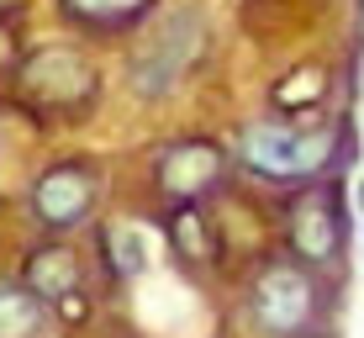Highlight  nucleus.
<instances>
[{
	"label": "nucleus",
	"mask_w": 364,
	"mask_h": 338,
	"mask_svg": "<svg viewBox=\"0 0 364 338\" xmlns=\"http://www.w3.org/2000/svg\"><path fill=\"white\" fill-rule=\"evenodd\" d=\"M333 154H338V127L306 132V127H291V122H254L243 132V164L259 180H274V185L322 180Z\"/></svg>",
	"instance_id": "1"
},
{
	"label": "nucleus",
	"mask_w": 364,
	"mask_h": 338,
	"mask_svg": "<svg viewBox=\"0 0 364 338\" xmlns=\"http://www.w3.org/2000/svg\"><path fill=\"white\" fill-rule=\"evenodd\" d=\"M248 312L269 338H296L317 322V280L301 259H269L248 285Z\"/></svg>",
	"instance_id": "2"
},
{
	"label": "nucleus",
	"mask_w": 364,
	"mask_h": 338,
	"mask_svg": "<svg viewBox=\"0 0 364 338\" xmlns=\"http://www.w3.org/2000/svg\"><path fill=\"white\" fill-rule=\"evenodd\" d=\"M285 243H291V254L311 270L333 265V259L343 254V211H338L333 185H322V180L296 185V201L285 211Z\"/></svg>",
	"instance_id": "3"
},
{
	"label": "nucleus",
	"mask_w": 364,
	"mask_h": 338,
	"mask_svg": "<svg viewBox=\"0 0 364 338\" xmlns=\"http://www.w3.org/2000/svg\"><path fill=\"white\" fill-rule=\"evenodd\" d=\"M228 174V159L211 137H180V143H164L154 159V191L164 196L169 206H191L200 196H211Z\"/></svg>",
	"instance_id": "4"
},
{
	"label": "nucleus",
	"mask_w": 364,
	"mask_h": 338,
	"mask_svg": "<svg viewBox=\"0 0 364 338\" xmlns=\"http://www.w3.org/2000/svg\"><path fill=\"white\" fill-rule=\"evenodd\" d=\"M100 196V180L90 164H53L32 180V217L48 233H74L80 222H90Z\"/></svg>",
	"instance_id": "5"
},
{
	"label": "nucleus",
	"mask_w": 364,
	"mask_h": 338,
	"mask_svg": "<svg viewBox=\"0 0 364 338\" xmlns=\"http://www.w3.org/2000/svg\"><path fill=\"white\" fill-rule=\"evenodd\" d=\"M196 43H200V16L196 11H180V16L159 32V43L148 48V53H137V64H132L137 95H169L174 80L185 74V64L196 58Z\"/></svg>",
	"instance_id": "6"
},
{
	"label": "nucleus",
	"mask_w": 364,
	"mask_h": 338,
	"mask_svg": "<svg viewBox=\"0 0 364 338\" xmlns=\"http://www.w3.org/2000/svg\"><path fill=\"white\" fill-rule=\"evenodd\" d=\"M21 80H27V95H37L48 106H74L90 95V69L74 48H43Z\"/></svg>",
	"instance_id": "7"
},
{
	"label": "nucleus",
	"mask_w": 364,
	"mask_h": 338,
	"mask_svg": "<svg viewBox=\"0 0 364 338\" xmlns=\"http://www.w3.org/2000/svg\"><path fill=\"white\" fill-rule=\"evenodd\" d=\"M27 285L32 296H43V302H64V296H74L85 285V265L80 254L64 243H43L27 254Z\"/></svg>",
	"instance_id": "8"
},
{
	"label": "nucleus",
	"mask_w": 364,
	"mask_h": 338,
	"mask_svg": "<svg viewBox=\"0 0 364 338\" xmlns=\"http://www.w3.org/2000/svg\"><path fill=\"white\" fill-rule=\"evenodd\" d=\"M48 302L32 296L27 280H0V338H43Z\"/></svg>",
	"instance_id": "9"
},
{
	"label": "nucleus",
	"mask_w": 364,
	"mask_h": 338,
	"mask_svg": "<svg viewBox=\"0 0 364 338\" xmlns=\"http://www.w3.org/2000/svg\"><path fill=\"white\" fill-rule=\"evenodd\" d=\"M154 11V0H64V16L80 21L90 32H117V27H132Z\"/></svg>",
	"instance_id": "10"
},
{
	"label": "nucleus",
	"mask_w": 364,
	"mask_h": 338,
	"mask_svg": "<svg viewBox=\"0 0 364 338\" xmlns=\"http://www.w3.org/2000/svg\"><path fill=\"white\" fill-rule=\"evenodd\" d=\"M100 248H106V270L117 275V280H132V275H143L148 270V248H143V238H137L132 228H106L100 233Z\"/></svg>",
	"instance_id": "11"
},
{
	"label": "nucleus",
	"mask_w": 364,
	"mask_h": 338,
	"mask_svg": "<svg viewBox=\"0 0 364 338\" xmlns=\"http://www.w3.org/2000/svg\"><path fill=\"white\" fill-rule=\"evenodd\" d=\"M169 243L180 248L185 259H211V233H206V222H200L196 201L169 211Z\"/></svg>",
	"instance_id": "12"
},
{
	"label": "nucleus",
	"mask_w": 364,
	"mask_h": 338,
	"mask_svg": "<svg viewBox=\"0 0 364 338\" xmlns=\"http://www.w3.org/2000/svg\"><path fill=\"white\" fill-rule=\"evenodd\" d=\"M322 69H301V74H291V85H296V90H285V85H280V106L285 111H306V106H317L322 101Z\"/></svg>",
	"instance_id": "13"
},
{
	"label": "nucleus",
	"mask_w": 364,
	"mask_h": 338,
	"mask_svg": "<svg viewBox=\"0 0 364 338\" xmlns=\"http://www.w3.org/2000/svg\"><path fill=\"white\" fill-rule=\"evenodd\" d=\"M359 217H364V185H359Z\"/></svg>",
	"instance_id": "14"
}]
</instances>
